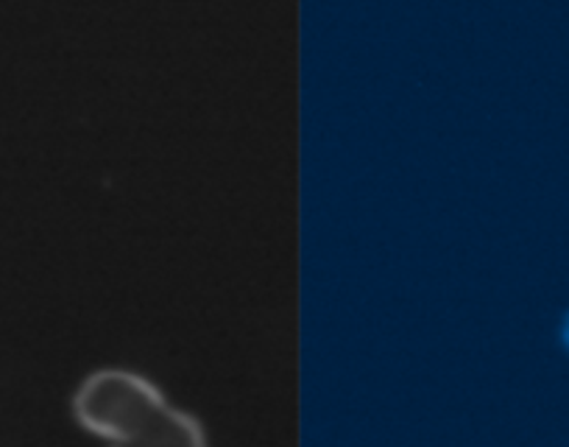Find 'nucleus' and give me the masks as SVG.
<instances>
[{"mask_svg": "<svg viewBox=\"0 0 569 447\" xmlns=\"http://www.w3.org/2000/svg\"><path fill=\"white\" fill-rule=\"evenodd\" d=\"M561 339H563V345H567V350H569V314H567V319H563V327H561Z\"/></svg>", "mask_w": 569, "mask_h": 447, "instance_id": "obj_3", "label": "nucleus"}, {"mask_svg": "<svg viewBox=\"0 0 569 447\" xmlns=\"http://www.w3.org/2000/svg\"><path fill=\"white\" fill-rule=\"evenodd\" d=\"M171 403L154 380L131 369H96L73 395V417L87 434L103 441H123L154 423Z\"/></svg>", "mask_w": 569, "mask_h": 447, "instance_id": "obj_1", "label": "nucleus"}, {"mask_svg": "<svg viewBox=\"0 0 569 447\" xmlns=\"http://www.w3.org/2000/svg\"><path fill=\"white\" fill-rule=\"evenodd\" d=\"M109 447H210L204 428L193 414L168 406L151 425L131 439L112 441Z\"/></svg>", "mask_w": 569, "mask_h": 447, "instance_id": "obj_2", "label": "nucleus"}]
</instances>
